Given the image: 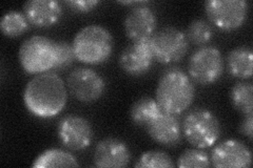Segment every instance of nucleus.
Returning a JSON list of instances; mask_svg holds the SVG:
<instances>
[{"mask_svg":"<svg viewBox=\"0 0 253 168\" xmlns=\"http://www.w3.org/2000/svg\"><path fill=\"white\" fill-rule=\"evenodd\" d=\"M186 37L188 41L195 45H205L212 39L213 29L208 21L195 19L189 25Z\"/></svg>","mask_w":253,"mask_h":168,"instance_id":"4be33fe9","label":"nucleus"},{"mask_svg":"<svg viewBox=\"0 0 253 168\" xmlns=\"http://www.w3.org/2000/svg\"><path fill=\"white\" fill-rule=\"evenodd\" d=\"M227 68L229 74L236 78L250 79L253 71V54L249 46H237L227 55Z\"/></svg>","mask_w":253,"mask_h":168,"instance_id":"f3484780","label":"nucleus"},{"mask_svg":"<svg viewBox=\"0 0 253 168\" xmlns=\"http://www.w3.org/2000/svg\"><path fill=\"white\" fill-rule=\"evenodd\" d=\"M225 61L216 46L205 45L196 50L189 59L188 73L194 82L209 85L216 82L224 73Z\"/></svg>","mask_w":253,"mask_h":168,"instance_id":"0eeeda50","label":"nucleus"},{"mask_svg":"<svg viewBox=\"0 0 253 168\" xmlns=\"http://www.w3.org/2000/svg\"><path fill=\"white\" fill-rule=\"evenodd\" d=\"M230 99L233 107L244 116L253 114V85L250 82L241 81L233 85Z\"/></svg>","mask_w":253,"mask_h":168,"instance_id":"aec40b11","label":"nucleus"},{"mask_svg":"<svg viewBox=\"0 0 253 168\" xmlns=\"http://www.w3.org/2000/svg\"><path fill=\"white\" fill-rule=\"evenodd\" d=\"M131 151L126 143L117 138L99 141L94 149V165L99 168H124L131 161Z\"/></svg>","mask_w":253,"mask_h":168,"instance_id":"ddd939ff","label":"nucleus"},{"mask_svg":"<svg viewBox=\"0 0 253 168\" xmlns=\"http://www.w3.org/2000/svg\"><path fill=\"white\" fill-rule=\"evenodd\" d=\"M153 56L149 39L134 41L123 50L120 56V67L126 74L138 77L147 74L152 67Z\"/></svg>","mask_w":253,"mask_h":168,"instance_id":"4468645a","label":"nucleus"},{"mask_svg":"<svg viewBox=\"0 0 253 168\" xmlns=\"http://www.w3.org/2000/svg\"><path fill=\"white\" fill-rule=\"evenodd\" d=\"M145 129L150 138L163 146H176L183 138L179 120L176 116L164 111H161Z\"/></svg>","mask_w":253,"mask_h":168,"instance_id":"2eb2a0df","label":"nucleus"},{"mask_svg":"<svg viewBox=\"0 0 253 168\" xmlns=\"http://www.w3.org/2000/svg\"><path fill=\"white\" fill-rule=\"evenodd\" d=\"M68 101L63 80L53 71L32 78L23 91V102L30 113L38 118H52L60 114Z\"/></svg>","mask_w":253,"mask_h":168,"instance_id":"f257e3e1","label":"nucleus"},{"mask_svg":"<svg viewBox=\"0 0 253 168\" xmlns=\"http://www.w3.org/2000/svg\"><path fill=\"white\" fill-rule=\"evenodd\" d=\"M155 96L162 111L178 116L191 106L195 89L188 74L183 69L172 67L166 70L158 80Z\"/></svg>","mask_w":253,"mask_h":168,"instance_id":"f03ea898","label":"nucleus"},{"mask_svg":"<svg viewBox=\"0 0 253 168\" xmlns=\"http://www.w3.org/2000/svg\"><path fill=\"white\" fill-rule=\"evenodd\" d=\"M66 4L76 13H88L99 4L98 0H70Z\"/></svg>","mask_w":253,"mask_h":168,"instance_id":"a878e982","label":"nucleus"},{"mask_svg":"<svg viewBox=\"0 0 253 168\" xmlns=\"http://www.w3.org/2000/svg\"><path fill=\"white\" fill-rule=\"evenodd\" d=\"M30 29V22L26 15L18 11L5 13L0 21V30L6 37L15 38L21 36Z\"/></svg>","mask_w":253,"mask_h":168,"instance_id":"412c9836","label":"nucleus"},{"mask_svg":"<svg viewBox=\"0 0 253 168\" xmlns=\"http://www.w3.org/2000/svg\"><path fill=\"white\" fill-rule=\"evenodd\" d=\"M210 162L216 168H249L252 164V154L246 144L230 139L213 148Z\"/></svg>","mask_w":253,"mask_h":168,"instance_id":"9b49d317","label":"nucleus"},{"mask_svg":"<svg viewBox=\"0 0 253 168\" xmlns=\"http://www.w3.org/2000/svg\"><path fill=\"white\" fill-rule=\"evenodd\" d=\"M58 140L70 150L79 151L88 148L93 139V130L85 118L70 114L62 117L57 124Z\"/></svg>","mask_w":253,"mask_h":168,"instance_id":"9d476101","label":"nucleus"},{"mask_svg":"<svg viewBox=\"0 0 253 168\" xmlns=\"http://www.w3.org/2000/svg\"><path fill=\"white\" fill-rule=\"evenodd\" d=\"M147 4L132 7L124 20L125 33L133 42L148 40L155 33L157 27L156 14Z\"/></svg>","mask_w":253,"mask_h":168,"instance_id":"f8f14e48","label":"nucleus"},{"mask_svg":"<svg viewBox=\"0 0 253 168\" xmlns=\"http://www.w3.org/2000/svg\"><path fill=\"white\" fill-rule=\"evenodd\" d=\"M153 59L162 65H170L183 59L188 50L189 41L183 31L175 27H165L149 39Z\"/></svg>","mask_w":253,"mask_h":168,"instance_id":"423d86ee","label":"nucleus"},{"mask_svg":"<svg viewBox=\"0 0 253 168\" xmlns=\"http://www.w3.org/2000/svg\"><path fill=\"white\" fill-rule=\"evenodd\" d=\"M18 59L21 67L29 74L51 71L56 61V41L39 35L29 37L19 47Z\"/></svg>","mask_w":253,"mask_h":168,"instance_id":"39448f33","label":"nucleus"},{"mask_svg":"<svg viewBox=\"0 0 253 168\" xmlns=\"http://www.w3.org/2000/svg\"><path fill=\"white\" fill-rule=\"evenodd\" d=\"M136 168H172L175 167L172 158L162 150H149L142 154L134 164Z\"/></svg>","mask_w":253,"mask_h":168,"instance_id":"5701e85b","label":"nucleus"},{"mask_svg":"<svg viewBox=\"0 0 253 168\" xmlns=\"http://www.w3.org/2000/svg\"><path fill=\"white\" fill-rule=\"evenodd\" d=\"M205 12L213 26L230 32L240 29L246 21L249 3L246 0H208Z\"/></svg>","mask_w":253,"mask_h":168,"instance_id":"6e6552de","label":"nucleus"},{"mask_svg":"<svg viewBox=\"0 0 253 168\" xmlns=\"http://www.w3.org/2000/svg\"><path fill=\"white\" fill-rule=\"evenodd\" d=\"M69 93L82 103H93L106 92V81L96 70L90 67H76L67 78Z\"/></svg>","mask_w":253,"mask_h":168,"instance_id":"1a4fd4ad","label":"nucleus"},{"mask_svg":"<svg viewBox=\"0 0 253 168\" xmlns=\"http://www.w3.org/2000/svg\"><path fill=\"white\" fill-rule=\"evenodd\" d=\"M72 46L78 61L96 66L106 62L112 56L114 39L106 28L91 25L77 32Z\"/></svg>","mask_w":253,"mask_h":168,"instance_id":"7ed1b4c3","label":"nucleus"},{"mask_svg":"<svg viewBox=\"0 0 253 168\" xmlns=\"http://www.w3.org/2000/svg\"><path fill=\"white\" fill-rule=\"evenodd\" d=\"M181 132L195 148H209L218 141L221 126L217 117L206 108H195L183 119Z\"/></svg>","mask_w":253,"mask_h":168,"instance_id":"20e7f679","label":"nucleus"},{"mask_svg":"<svg viewBox=\"0 0 253 168\" xmlns=\"http://www.w3.org/2000/svg\"><path fill=\"white\" fill-rule=\"evenodd\" d=\"M76 158L69 151L59 148H49L39 155L32 167L35 168H54V167H79Z\"/></svg>","mask_w":253,"mask_h":168,"instance_id":"a211bd4d","label":"nucleus"},{"mask_svg":"<svg viewBox=\"0 0 253 168\" xmlns=\"http://www.w3.org/2000/svg\"><path fill=\"white\" fill-rule=\"evenodd\" d=\"M179 168H206L210 167L211 162L208 154L201 148L186 149L177 159Z\"/></svg>","mask_w":253,"mask_h":168,"instance_id":"b1692460","label":"nucleus"},{"mask_svg":"<svg viewBox=\"0 0 253 168\" xmlns=\"http://www.w3.org/2000/svg\"><path fill=\"white\" fill-rule=\"evenodd\" d=\"M241 132L244 135H246V137L252 141L253 138V114L251 115H245V118L241 123Z\"/></svg>","mask_w":253,"mask_h":168,"instance_id":"bb28decb","label":"nucleus"},{"mask_svg":"<svg viewBox=\"0 0 253 168\" xmlns=\"http://www.w3.org/2000/svg\"><path fill=\"white\" fill-rule=\"evenodd\" d=\"M161 111L162 109L158 106L155 99L151 97H141L132 104L130 118L135 125L146 127Z\"/></svg>","mask_w":253,"mask_h":168,"instance_id":"6ab92c4d","label":"nucleus"},{"mask_svg":"<svg viewBox=\"0 0 253 168\" xmlns=\"http://www.w3.org/2000/svg\"><path fill=\"white\" fill-rule=\"evenodd\" d=\"M23 14L30 25L45 29L53 27L62 16L61 4L54 0H30L23 4Z\"/></svg>","mask_w":253,"mask_h":168,"instance_id":"dca6fc26","label":"nucleus"},{"mask_svg":"<svg viewBox=\"0 0 253 168\" xmlns=\"http://www.w3.org/2000/svg\"><path fill=\"white\" fill-rule=\"evenodd\" d=\"M75 53L72 44L67 41H56V61L52 68L54 71L65 70L73 65L75 61Z\"/></svg>","mask_w":253,"mask_h":168,"instance_id":"393cba45","label":"nucleus"}]
</instances>
